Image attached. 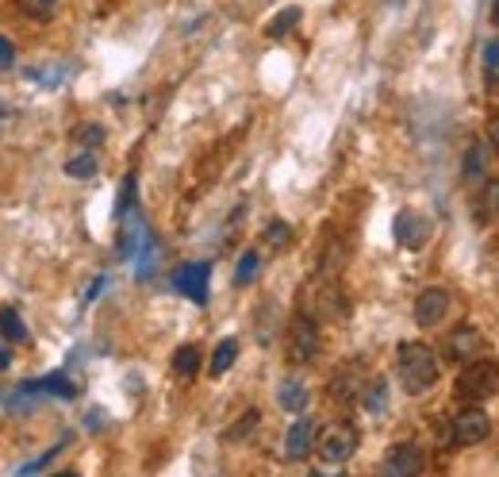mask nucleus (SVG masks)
Instances as JSON below:
<instances>
[{"instance_id": "412c9836", "label": "nucleus", "mask_w": 499, "mask_h": 477, "mask_svg": "<svg viewBox=\"0 0 499 477\" xmlns=\"http://www.w3.org/2000/svg\"><path fill=\"white\" fill-rule=\"evenodd\" d=\"M262 238H265V247H273V250H288L292 247V228L285 224V219H269Z\"/></svg>"}, {"instance_id": "20e7f679", "label": "nucleus", "mask_w": 499, "mask_h": 477, "mask_svg": "<svg viewBox=\"0 0 499 477\" xmlns=\"http://www.w3.org/2000/svg\"><path fill=\"white\" fill-rule=\"evenodd\" d=\"M488 435H492V419L480 405H465L450 424V443L453 447H476V443H484Z\"/></svg>"}, {"instance_id": "2f4dec72", "label": "nucleus", "mask_w": 499, "mask_h": 477, "mask_svg": "<svg viewBox=\"0 0 499 477\" xmlns=\"http://www.w3.org/2000/svg\"><path fill=\"white\" fill-rule=\"evenodd\" d=\"M492 143H495V151H499V123H495V135H492Z\"/></svg>"}, {"instance_id": "a878e982", "label": "nucleus", "mask_w": 499, "mask_h": 477, "mask_svg": "<svg viewBox=\"0 0 499 477\" xmlns=\"http://www.w3.org/2000/svg\"><path fill=\"white\" fill-rule=\"evenodd\" d=\"M257 419H262L257 412H246L243 419H238V424H231V428H227V439H231V443H238V439H246V435H250V428H257Z\"/></svg>"}, {"instance_id": "423d86ee", "label": "nucleus", "mask_w": 499, "mask_h": 477, "mask_svg": "<svg viewBox=\"0 0 499 477\" xmlns=\"http://www.w3.org/2000/svg\"><path fill=\"white\" fill-rule=\"evenodd\" d=\"M316 450L327 466H342L354 458L358 450V428H349V424H335V428H327L319 439H316Z\"/></svg>"}, {"instance_id": "72a5a7b5", "label": "nucleus", "mask_w": 499, "mask_h": 477, "mask_svg": "<svg viewBox=\"0 0 499 477\" xmlns=\"http://www.w3.org/2000/svg\"><path fill=\"white\" fill-rule=\"evenodd\" d=\"M43 5H50V0H43Z\"/></svg>"}, {"instance_id": "1a4fd4ad", "label": "nucleus", "mask_w": 499, "mask_h": 477, "mask_svg": "<svg viewBox=\"0 0 499 477\" xmlns=\"http://www.w3.org/2000/svg\"><path fill=\"white\" fill-rule=\"evenodd\" d=\"M422 473V450L415 443H396L380 458L377 477H419Z\"/></svg>"}, {"instance_id": "2eb2a0df", "label": "nucleus", "mask_w": 499, "mask_h": 477, "mask_svg": "<svg viewBox=\"0 0 499 477\" xmlns=\"http://www.w3.org/2000/svg\"><path fill=\"white\" fill-rule=\"evenodd\" d=\"M276 400H281L285 412H304L311 397H307V385H304L300 377H285L281 389H276Z\"/></svg>"}, {"instance_id": "c756f323", "label": "nucleus", "mask_w": 499, "mask_h": 477, "mask_svg": "<svg viewBox=\"0 0 499 477\" xmlns=\"http://www.w3.org/2000/svg\"><path fill=\"white\" fill-rule=\"evenodd\" d=\"M492 20L499 24V0H492Z\"/></svg>"}, {"instance_id": "a211bd4d", "label": "nucleus", "mask_w": 499, "mask_h": 477, "mask_svg": "<svg viewBox=\"0 0 499 477\" xmlns=\"http://www.w3.org/2000/svg\"><path fill=\"white\" fill-rule=\"evenodd\" d=\"M300 8H296V5H288V8H281V12H276L273 16V20L265 24V35H269V39H285V35L296 27V24H300Z\"/></svg>"}, {"instance_id": "9b49d317", "label": "nucleus", "mask_w": 499, "mask_h": 477, "mask_svg": "<svg viewBox=\"0 0 499 477\" xmlns=\"http://www.w3.org/2000/svg\"><path fill=\"white\" fill-rule=\"evenodd\" d=\"M453 297L446 289H422L419 297H415V323L422 327V332H431V327H438L442 320H446V312H450Z\"/></svg>"}, {"instance_id": "4be33fe9", "label": "nucleus", "mask_w": 499, "mask_h": 477, "mask_svg": "<svg viewBox=\"0 0 499 477\" xmlns=\"http://www.w3.org/2000/svg\"><path fill=\"white\" fill-rule=\"evenodd\" d=\"M66 174L69 177H97V158H92L88 151H78L66 162Z\"/></svg>"}, {"instance_id": "5701e85b", "label": "nucleus", "mask_w": 499, "mask_h": 477, "mask_svg": "<svg viewBox=\"0 0 499 477\" xmlns=\"http://www.w3.org/2000/svg\"><path fill=\"white\" fill-rule=\"evenodd\" d=\"M173 370L181 377H192L200 370V351H196V346H181V351L173 355Z\"/></svg>"}, {"instance_id": "6ab92c4d", "label": "nucleus", "mask_w": 499, "mask_h": 477, "mask_svg": "<svg viewBox=\"0 0 499 477\" xmlns=\"http://www.w3.org/2000/svg\"><path fill=\"white\" fill-rule=\"evenodd\" d=\"M0 335H5V343H27V327L20 316H16V308L0 312Z\"/></svg>"}, {"instance_id": "7ed1b4c3", "label": "nucleus", "mask_w": 499, "mask_h": 477, "mask_svg": "<svg viewBox=\"0 0 499 477\" xmlns=\"http://www.w3.org/2000/svg\"><path fill=\"white\" fill-rule=\"evenodd\" d=\"M316 355H319V323L307 312H300L288 323V362L307 366V362H316Z\"/></svg>"}, {"instance_id": "f8f14e48", "label": "nucleus", "mask_w": 499, "mask_h": 477, "mask_svg": "<svg viewBox=\"0 0 499 477\" xmlns=\"http://www.w3.org/2000/svg\"><path fill=\"white\" fill-rule=\"evenodd\" d=\"M469 208H473V219L476 224H488V219L499 216V177H484L480 186L473 189V200H469Z\"/></svg>"}, {"instance_id": "6e6552de", "label": "nucleus", "mask_w": 499, "mask_h": 477, "mask_svg": "<svg viewBox=\"0 0 499 477\" xmlns=\"http://www.w3.org/2000/svg\"><path fill=\"white\" fill-rule=\"evenodd\" d=\"M311 308H316V316H323V320H346V312H349L346 292L338 289L335 278H316V289H311ZM316 316H311V320H316Z\"/></svg>"}, {"instance_id": "b1692460", "label": "nucleus", "mask_w": 499, "mask_h": 477, "mask_svg": "<svg viewBox=\"0 0 499 477\" xmlns=\"http://www.w3.org/2000/svg\"><path fill=\"white\" fill-rule=\"evenodd\" d=\"M484 81L488 89H499V39L484 47Z\"/></svg>"}, {"instance_id": "aec40b11", "label": "nucleus", "mask_w": 499, "mask_h": 477, "mask_svg": "<svg viewBox=\"0 0 499 477\" xmlns=\"http://www.w3.org/2000/svg\"><path fill=\"white\" fill-rule=\"evenodd\" d=\"M234 358H238V339H224L215 346V355H212V377H224Z\"/></svg>"}, {"instance_id": "f257e3e1", "label": "nucleus", "mask_w": 499, "mask_h": 477, "mask_svg": "<svg viewBox=\"0 0 499 477\" xmlns=\"http://www.w3.org/2000/svg\"><path fill=\"white\" fill-rule=\"evenodd\" d=\"M396 374H400V385L408 389L411 397L419 393H427L438 385V355L431 351L427 343H400V351H396Z\"/></svg>"}, {"instance_id": "f03ea898", "label": "nucleus", "mask_w": 499, "mask_h": 477, "mask_svg": "<svg viewBox=\"0 0 499 477\" xmlns=\"http://www.w3.org/2000/svg\"><path fill=\"white\" fill-rule=\"evenodd\" d=\"M499 393V362L495 358H476V362H465V370L457 374V385H453V397L465 400V405H480Z\"/></svg>"}, {"instance_id": "4468645a", "label": "nucleus", "mask_w": 499, "mask_h": 477, "mask_svg": "<svg viewBox=\"0 0 499 477\" xmlns=\"http://www.w3.org/2000/svg\"><path fill=\"white\" fill-rule=\"evenodd\" d=\"M488 143L484 139H473L469 143V151H465V166H461V177H465V186L469 189H476L480 181L488 177Z\"/></svg>"}, {"instance_id": "ddd939ff", "label": "nucleus", "mask_w": 499, "mask_h": 477, "mask_svg": "<svg viewBox=\"0 0 499 477\" xmlns=\"http://www.w3.org/2000/svg\"><path fill=\"white\" fill-rule=\"evenodd\" d=\"M311 450H316V424L311 419H296L285 435V458L288 462H304Z\"/></svg>"}, {"instance_id": "0eeeda50", "label": "nucleus", "mask_w": 499, "mask_h": 477, "mask_svg": "<svg viewBox=\"0 0 499 477\" xmlns=\"http://www.w3.org/2000/svg\"><path fill=\"white\" fill-rule=\"evenodd\" d=\"M208 278H212L208 262H184L173 270V289L192 304H208Z\"/></svg>"}, {"instance_id": "dca6fc26", "label": "nucleus", "mask_w": 499, "mask_h": 477, "mask_svg": "<svg viewBox=\"0 0 499 477\" xmlns=\"http://www.w3.org/2000/svg\"><path fill=\"white\" fill-rule=\"evenodd\" d=\"M358 400L365 405V412H373V416H380L384 408H388V381L384 377H373L365 385V389L358 393Z\"/></svg>"}, {"instance_id": "473e14b6", "label": "nucleus", "mask_w": 499, "mask_h": 477, "mask_svg": "<svg viewBox=\"0 0 499 477\" xmlns=\"http://www.w3.org/2000/svg\"><path fill=\"white\" fill-rule=\"evenodd\" d=\"M54 477H78V473H54Z\"/></svg>"}, {"instance_id": "7c9ffc66", "label": "nucleus", "mask_w": 499, "mask_h": 477, "mask_svg": "<svg viewBox=\"0 0 499 477\" xmlns=\"http://www.w3.org/2000/svg\"><path fill=\"white\" fill-rule=\"evenodd\" d=\"M307 477H342V473H323V470H316V473H307Z\"/></svg>"}, {"instance_id": "393cba45", "label": "nucleus", "mask_w": 499, "mask_h": 477, "mask_svg": "<svg viewBox=\"0 0 499 477\" xmlns=\"http://www.w3.org/2000/svg\"><path fill=\"white\" fill-rule=\"evenodd\" d=\"M257 266H262V259H257L254 250H246L243 259H238V270H234V285H250V281H254V273H257Z\"/></svg>"}, {"instance_id": "cd10ccee", "label": "nucleus", "mask_w": 499, "mask_h": 477, "mask_svg": "<svg viewBox=\"0 0 499 477\" xmlns=\"http://www.w3.org/2000/svg\"><path fill=\"white\" fill-rule=\"evenodd\" d=\"M8 66H16V47L0 35V69H8Z\"/></svg>"}, {"instance_id": "c85d7f7f", "label": "nucleus", "mask_w": 499, "mask_h": 477, "mask_svg": "<svg viewBox=\"0 0 499 477\" xmlns=\"http://www.w3.org/2000/svg\"><path fill=\"white\" fill-rule=\"evenodd\" d=\"M5 366H8V351H5V346H0V370H5Z\"/></svg>"}, {"instance_id": "39448f33", "label": "nucleus", "mask_w": 499, "mask_h": 477, "mask_svg": "<svg viewBox=\"0 0 499 477\" xmlns=\"http://www.w3.org/2000/svg\"><path fill=\"white\" fill-rule=\"evenodd\" d=\"M392 235H396V247L403 250H422L431 243V235H434V224H431V216H422L415 208H400L396 219H392Z\"/></svg>"}, {"instance_id": "f3484780", "label": "nucleus", "mask_w": 499, "mask_h": 477, "mask_svg": "<svg viewBox=\"0 0 499 477\" xmlns=\"http://www.w3.org/2000/svg\"><path fill=\"white\" fill-rule=\"evenodd\" d=\"M27 393H50V397L73 400V397H78V385H73L66 374H54V377H47V381H35V385H27Z\"/></svg>"}, {"instance_id": "bb28decb", "label": "nucleus", "mask_w": 499, "mask_h": 477, "mask_svg": "<svg viewBox=\"0 0 499 477\" xmlns=\"http://www.w3.org/2000/svg\"><path fill=\"white\" fill-rule=\"evenodd\" d=\"M78 143L81 146H100L104 143V127L100 123H81L78 127Z\"/></svg>"}, {"instance_id": "9d476101", "label": "nucleus", "mask_w": 499, "mask_h": 477, "mask_svg": "<svg viewBox=\"0 0 499 477\" xmlns=\"http://www.w3.org/2000/svg\"><path fill=\"white\" fill-rule=\"evenodd\" d=\"M480 355H484V335H480L473 323H461L446 335V358L450 362L465 366V362H476Z\"/></svg>"}]
</instances>
